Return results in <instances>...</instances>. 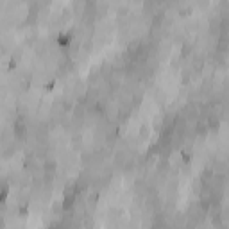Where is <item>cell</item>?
Instances as JSON below:
<instances>
[{
  "label": "cell",
  "mask_w": 229,
  "mask_h": 229,
  "mask_svg": "<svg viewBox=\"0 0 229 229\" xmlns=\"http://www.w3.org/2000/svg\"><path fill=\"white\" fill-rule=\"evenodd\" d=\"M72 43V34H59L57 36V45L59 47H68Z\"/></svg>",
  "instance_id": "1"
},
{
  "label": "cell",
  "mask_w": 229,
  "mask_h": 229,
  "mask_svg": "<svg viewBox=\"0 0 229 229\" xmlns=\"http://www.w3.org/2000/svg\"><path fill=\"white\" fill-rule=\"evenodd\" d=\"M5 197H7V186H2L0 188V202H4Z\"/></svg>",
  "instance_id": "2"
}]
</instances>
